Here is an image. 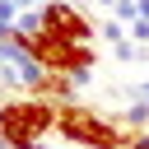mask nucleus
<instances>
[{
  "instance_id": "obj_1",
  "label": "nucleus",
  "mask_w": 149,
  "mask_h": 149,
  "mask_svg": "<svg viewBox=\"0 0 149 149\" xmlns=\"http://www.w3.org/2000/svg\"><path fill=\"white\" fill-rule=\"evenodd\" d=\"M56 102L42 98V93H28V98H9L0 107V140L9 149H33L47 130H56Z\"/></svg>"
},
{
  "instance_id": "obj_2",
  "label": "nucleus",
  "mask_w": 149,
  "mask_h": 149,
  "mask_svg": "<svg viewBox=\"0 0 149 149\" xmlns=\"http://www.w3.org/2000/svg\"><path fill=\"white\" fill-rule=\"evenodd\" d=\"M56 130L65 140H74L79 149H130V135L121 130L116 116H102V112L79 107V102H65L56 112Z\"/></svg>"
},
{
  "instance_id": "obj_3",
  "label": "nucleus",
  "mask_w": 149,
  "mask_h": 149,
  "mask_svg": "<svg viewBox=\"0 0 149 149\" xmlns=\"http://www.w3.org/2000/svg\"><path fill=\"white\" fill-rule=\"evenodd\" d=\"M42 33H56V37H65V42H93V23H88L70 0L42 5Z\"/></svg>"
},
{
  "instance_id": "obj_4",
  "label": "nucleus",
  "mask_w": 149,
  "mask_h": 149,
  "mask_svg": "<svg viewBox=\"0 0 149 149\" xmlns=\"http://www.w3.org/2000/svg\"><path fill=\"white\" fill-rule=\"evenodd\" d=\"M116 121H121V126H130L135 135H140V130H149V102L130 98V107H126V112H116Z\"/></svg>"
},
{
  "instance_id": "obj_5",
  "label": "nucleus",
  "mask_w": 149,
  "mask_h": 149,
  "mask_svg": "<svg viewBox=\"0 0 149 149\" xmlns=\"http://www.w3.org/2000/svg\"><path fill=\"white\" fill-rule=\"evenodd\" d=\"M37 33H42V9H23V14L14 19V37L28 42V37H37Z\"/></svg>"
},
{
  "instance_id": "obj_6",
  "label": "nucleus",
  "mask_w": 149,
  "mask_h": 149,
  "mask_svg": "<svg viewBox=\"0 0 149 149\" xmlns=\"http://www.w3.org/2000/svg\"><path fill=\"white\" fill-rule=\"evenodd\" d=\"M102 37L116 47V42H126V37H130V23H121V19H107V23H102Z\"/></svg>"
},
{
  "instance_id": "obj_7",
  "label": "nucleus",
  "mask_w": 149,
  "mask_h": 149,
  "mask_svg": "<svg viewBox=\"0 0 149 149\" xmlns=\"http://www.w3.org/2000/svg\"><path fill=\"white\" fill-rule=\"evenodd\" d=\"M112 56H116V61H135V56H140V42H130V37H126V42H116V47H112Z\"/></svg>"
},
{
  "instance_id": "obj_8",
  "label": "nucleus",
  "mask_w": 149,
  "mask_h": 149,
  "mask_svg": "<svg viewBox=\"0 0 149 149\" xmlns=\"http://www.w3.org/2000/svg\"><path fill=\"white\" fill-rule=\"evenodd\" d=\"M19 14H23V5H19V0H0V23H9V28H14V19H19Z\"/></svg>"
},
{
  "instance_id": "obj_9",
  "label": "nucleus",
  "mask_w": 149,
  "mask_h": 149,
  "mask_svg": "<svg viewBox=\"0 0 149 149\" xmlns=\"http://www.w3.org/2000/svg\"><path fill=\"white\" fill-rule=\"evenodd\" d=\"M130 42L149 47V19H135V23H130Z\"/></svg>"
},
{
  "instance_id": "obj_10",
  "label": "nucleus",
  "mask_w": 149,
  "mask_h": 149,
  "mask_svg": "<svg viewBox=\"0 0 149 149\" xmlns=\"http://www.w3.org/2000/svg\"><path fill=\"white\" fill-rule=\"evenodd\" d=\"M130 98H140V102H149V79H144V84H135V88H130Z\"/></svg>"
},
{
  "instance_id": "obj_11",
  "label": "nucleus",
  "mask_w": 149,
  "mask_h": 149,
  "mask_svg": "<svg viewBox=\"0 0 149 149\" xmlns=\"http://www.w3.org/2000/svg\"><path fill=\"white\" fill-rule=\"evenodd\" d=\"M130 149H149V130H140V135H130Z\"/></svg>"
},
{
  "instance_id": "obj_12",
  "label": "nucleus",
  "mask_w": 149,
  "mask_h": 149,
  "mask_svg": "<svg viewBox=\"0 0 149 149\" xmlns=\"http://www.w3.org/2000/svg\"><path fill=\"white\" fill-rule=\"evenodd\" d=\"M135 5H140V19H149V0H135Z\"/></svg>"
},
{
  "instance_id": "obj_13",
  "label": "nucleus",
  "mask_w": 149,
  "mask_h": 149,
  "mask_svg": "<svg viewBox=\"0 0 149 149\" xmlns=\"http://www.w3.org/2000/svg\"><path fill=\"white\" fill-rule=\"evenodd\" d=\"M33 149H56V144H42V140H37V144H33Z\"/></svg>"
}]
</instances>
